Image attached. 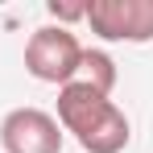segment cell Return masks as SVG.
Segmentation results:
<instances>
[{
	"mask_svg": "<svg viewBox=\"0 0 153 153\" xmlns=\"http://www.w3.org/2000/svg\"><path fill=\"white\" fill-rule=\"evenodd\" d=\"M66 132L42 108H13L0 120V149L4 153H62Z\"/></svg>",
	"mask_w": 153,
	"mask_h": 153,
	"instance_id": "4",
	"label": "cell"
},
{
	"mask_svg": "<svg viewBox=\"0 0 153 153\" xmlns=\"http://www.w3.org/2000/svg\"><path fill=\"white\" fill-rule=\"evenodd\" d=\"M79 62H83V46L71 29L62 25H42L29 33L25 42V71L37 83H54V87H66L75 83Z\"/></svg>",
	"mask_w": 153,
	"mask_h": 153,
	"instance_id": "2",
	"label": "cell"
},
{
	"mask_svg": "<svg viewBox=\"0 0 153 153\" xmlns=\"http://www.w3.org/2000/svg\"><path fill=\"white\" fill-rule=\"evenodd\" d=\"M62 132H71L83 153H124L132 141V124L116 108L112 95L91 91L87 83H66L58 87V116Z\"/></svg>",
	"mask_w": 153,
	"mask_h": 153,
	"instance_id": "1",
	"label": "cell"
},
{
	"mask_svg": "<svg viewBox=\"0 0 153 153\" xmlns=\"http://www.w3.org/2000/svg\"><path fill=\"white\" fill-rule=\"evenodd\" d=\"M87 25L103 42H153V0H87Z\"/></svg>",
	"mask_w": 153,
	"mask_h": 153,
	"instance_id": "3",
	"label": "cell"
},
{
	"mask_svg": "<svg viewBox=\"0 0 153 153\" xmlns=\"http://www.w3.org/2000/svg\"><path fill=\"white\" fill-rule=\"evenodd\" d=\"M46 13L54 17V25L71 29L75 21H87V0H83V4H71V0H50V4H46Z\"/></svg>",
	"mask_w": 153,
	"mask_h": 153,
	"instance_id": "6",
	"label": "cell"
},
{
	"mask_svg": "<svg viewBox=\"0 0 153 153\" xmlns=\"http://www.w3.org/2000/svg\"><path fill=\"white\" fill-rule=\"evenodd\" d=\"M75 79L87 83L91 91H100V95H112L120 71H116V62H112L108 50H83V62H79V75H75Z\"/></svg>",
	"mask_w": 153,
	"mask_h": 153,
	"instance_id": "5",
	"label": "cell"
}]
</instances>
